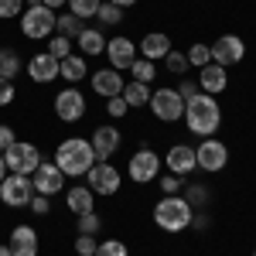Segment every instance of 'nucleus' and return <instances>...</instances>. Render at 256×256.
<instances>
[{
    "instance_id": "obj_1",
    "label": "nucleus",
    "mask_w": 256,
    "mask_h": 256,
    "mask_svg": "<svg viewBox=\"0 0 256 256\" xmlns=\"http://www.w3.org/2000/svg\"><path fill=\"white\" fill-rule=\"evenodd\" d=\"M184 123L195 137H216V130L222 126V106H218L216 96L208 92H195L192 99H184Z\"/></svg>"
},
{
    "instance_id": "obj_2",
    "label": "nucleus",
    "mask_w": 256,
    "mask_h": 256,
    "mask_svg": "<svg viewBox=\"0 0 256 256\" xmlns=\"http://www.w3.org/2000/svg\"><path fill=\"white\" fill-rule=\"evenodd\" d=\"M96 160L99 158L92 150V144L82 137H65L58 144V150H55V164H58V171L65 178H86Z\"/></svg>"
},
{
    "instance_id": "obj_3",
    "label": "nucleus",
    "mask_w": 256,
    "mask_h": 256,
    "mask_svg": "<svg viewBox=\"0 0 256 256\" xmlns=\"http://www.w3.org/2000/svg\"><path fill=\"white\" fill-rule=\"evenodd\" d=\"M192 216H195V208L181 195H160V202L154 205V222L164 232H184L192 226Z\"/></svg>"
},
{
    "instance_id": "obj_4",
    "label": "nucleus",
    "mask_w": 256,
    "mask_h": 256,
    "mask_svg": "<svg viewBox=\"0 0 256 256\" xmlns=\"http://www.w3.org/2000/svg\"><path fill=\"white\" fill-rule=\"evenodd\" d=\"M55 10L52 7H44V4H38V7H24V14H20V34L31 41H41V38H52L55 34Z\"/></svg>"
},
{
    "instance_id": "obj_5",
    "label": "nucleus",
    "mask_w": 256,
    "mask_h": 256,
    "mask_svg": "<svg viewBox=\"0 0 256 256\" xmlns=\"http://www.w3.org/2000/svg\"><path fill=\"white\" fill-rule=\"evenodd\" d=\"M4 160H7V171L10 174H34L41 164V150L38 144H28V140H18V144H10L7 150H4Z\"/></svg>"
},
{
    "instance_id": "obj_6",
    "label": "nucleus",
    "mask_w": 256,
    "mask_h": 256,
    "mask_svg": "<svg viewBox=\"0 0 256 256\" xmlns=\"http://www.w3.org/2000/svg\"><path fill=\"white\" fill-rule=\"evenodd\" d=\"M150 113L160 120V123H178V120L184 116V99L178 96V89H154L150 92Z\"/></svg>"
},
{
    "instance_id": "obj_7",
    "label": "nucleus",
    "mask_w": 256,
    "mask_h": 256,
    "mask_svg": "<svg viewBox=\"0 0 256 256\" xmlns=\"http://www.w3.org/2000/svg\"><path fill=\"white\" fill-rule=\"evenodd\" d=\"M31 198H34V184L28 174H7L0 181V202L7 208H24L31 205Z\"/></svg>"
},
{
    "instance_id": "obj_8",
    "label": "nucleus",
    "mask_w": 256,
    "mask_h": 256,
    "mask_svg": "<svg viewBox=\"0 0 256 256\" xmlns=\"http://www.w3.org/2000/svg\"><path fill=\"white\" fill-rule=\"evenodd\" d=\"M126 174L134 178L137 184H150L160 178V154H154L150 147H140L134 150V158L126 160Z\"/></svg>"
},
{
    "instance_id": "obj_9",
    "label": "nucleus",
    "mask_w": 256,
    "mask_h": 256,
    "mask_svg": "<svg viewBox=\"0 0 256 256\" xmlns=\"http://www.w3.org/2000/svg\"><path fill=\"white\" fill-rule=\"evenodd\" d=\"M195 164L205 171V174H218L226 164H229V147L216 137H205L195 147Z\"/></svg>"
},
{
    "instance_id": "obj_10",
    "label": "nucleus",
    "mask_w": 256,
    "mask_h": 256,
    "mask_svg": "<svg viewBox=\"0 0 256 256\" xmlns=\"http://www.w3.org/2000/svg\"><path fill=\"white\" fill-rule=\"evenodd\" d=\"M86 184L92 188V195H116L120 184H123V174H120L116 168L110 164V160H96L92 168H89V174H86Z\"/></svg>"
},
{
    "instance_id": "obj_11",
    "label": "nucleus",
    "mask_w": 256,
    "mask_h": 256,
    "mask_svg": "<svg viewBox=\"0 0 256 256\" xmlns=\"http://www.w3.org/2000/svg\"><path fill=\"white\" fill-rule=\"evenodd\" d=\"M86 110H89V102L82 96V89H76V86L62 89L58 96H55V116H58L62 123H79V120L86 116Z\"/></svg>"
},
{
    "instance_id": "obj_12",
    "label": "nucleus",
    "mask_w": 256,
    "mask_h": 256,
    "mask_svg": "<svg viewBox=\"0 0 256 256\" xmlns=\"http://www.w3.org/2000/svg\"><path fill=\"white\" fill-rule=\"evenodd\" d=\"M208 48H212V62H216V65H222V68L239 65V62L246 58V41L239 38V34H218Z\"/></svg>"
},
{
    "instance_id": "obj_13",
    "label": "nucleus",
    "mask_w": 256,
    "mask_h": 256,
    "mask_svg": "<svg viewBox=\"0 0 256 256\" xmlns=\"http://www.w3.org/2000/svg\"><path fill=\"white\" fill-rule=\"evenodd\" d=\"M31 184H34V195H44V198H55L65 188V174L58 171L55 160H41L38 171L31 174Z\"/></svg>"
},
{
    "instance_id": "obj_14",
    "label": "nucleus",
    "mask_w": 256,
    "mask_h": 256,
    "mask_svg": "<svg viewBox=\"0 0 256 256\" xmlns=\"http://www.w3.org/2000/svg\"><path fill=\"white\" fill-rule=\"evenodd\" d=\"M102 55H110V68L130 72V65L137 62V44L126 38V34H116V38L106 41V52H102Z\"/></svg>"
},
{
    "instance_id": "obj_15",
    "label": "nucleus",
    "mask_w": 256,
    "mask_h": 256,
    "mask_svg": "<svg viewBox=\"0 0 256 256\" xmlns=\"http://www.w3.org/2000/svg\"><path fill=\"white\" fill-rule=\"evenodd\" d=\"M28 76H31V82H38V86H48V82H55L62 76V62L52 52H38V55H31V62H28Z\"/></svg>"
},
{
    "instance_id": "obj_16",
    "label": "nucleus",
    "mask_w": 256,
    "mask_h": 256,
    "mask_svg": "<svg viewBox=\"0 0 256 256\" xmlns=\"http://www.w3.org/2000/svg\"><path fill=\"white\" fill-rule=\"evenodd\" d=\"M89 144H92V150H96L99 160H110L120 147H123V134H120L116 126H110V123H106V126H96V130H92Z\"/></svg>"
},
{
    "instance_id": "obj_17",
    "label": "nucleus",
    "mask_w": 256,
    "mask_h": 256,
    "mask_svg": "<svg viewBox=\"0 0 256 256\" xmlns=\"http://www.w3.org/2000/svg\"><path fill=\"white\" fill-rule=\"evenodd\" d=\"M198 89L202 92H208V96H218V92H226V86H229V72L216 65V62H208L205 68H198Z\"/></svg>"
},
{
    "instance_id": "obj_18",
    "label": "nucleus",
    "mask_w": 256,
    "mask_h": 256,
    "mask_svg": "<svg viewBox=\"0 0 256 256\" xmlns=\"http://www.w3.org/2000/svg\"><path fill=\"white\" fill-rule=\"evenodd\" d=\"M164 164H168V171L178 178H184V174H192L198 164H195V150L188 147V144H174L168 154H164Z\"/></svg>"
},
{
    "instance_id": "obj_19",
    "label": "nucleus",
    "mask_w": 256,
    "mask_h": 256,
    "mask_svg": "<svg viewBox=\"0 0 256 256\" xmlns=\"http://www.w3.org/2000/svg\"><path fill=\"white\" fill-rule=\"evenodd\" d=\"M7 246H10V256H38V229H31V226H14Z\"/></svg>"
},
{
    "instance_id": "obj_20",
    "label": "nucleus",
    "mask_w": 256,
    "mask_h": 256,
    "mask_svg": "<svg viewBox=\"0 0 256 256\" xmlns=\"http://www.w3.org/2000/svg\"><path fill=\"white\" fill-rule=\"evenodd\" d=\"M89 82H92V92L102 99H110V96H120L123 92V76H120L116 68H99V72H92L89 76Z\"/></svg>"
},
{
    "instance_id": "obj_21",
    "label": "nucleus",
    "mask_w": 256,
    "mask_h": 256,
    "mask_svg": "<svg viewBox=\"0 0 256 256\" xmlns=\"http://www.w3.org/2000/svg\"><path fill=\"white\" fill-rule=\"evenodd\" d=\"M65 205H68L72 216H86V212H96V195H92L89 184H72L65 192Z\"/></svg>"
},
{
    "instance_id": "obj_22",
    "label": "nucleus",
    "mask_w": 256,
    "mask_h": 256,
    "mask_svg": "<svg viewBox=\"0 0 256 256\" xmlns=\"http://www.w3.org/2000/svg\"><path fill=\"white\" fill-rule=\"evenodd\" d=\"M168 52H171V38H168L164 31H150V34H144V38H140V58L160 62Z\"/></svg>"
},
{
    "instance_id": "obj_23",
    "label": "nucleus",
    "mask_w": 256,
    "mask_h": 256,
    "mask_svg": "<svg viewBox=\"0 0 256 256\" xmlns=\"http://www.w3.org/2000/svg\"><path fill=\"white\" fill-rule=\"evenodd\" d=\"M76 44H79L82 58H96V55L106 52V34H102L99 28H82V34L76 38Z\"/></svg>"
},
{
    "instance_id": "obj_24",
    "label": "nucleus",
    "mask_w": 256,
    "mask_h": 256,
    "mask_svg": "<svg viewBox=\"0 0 256 256\" xmlns=\"http://www.w3.org/2000/svg\"><path fill=\"white\" fill-rule=\"evenodd\" d=\"M89 76V65H86V58H82L79 52H72L68 58H62V76L58 79H65L68 86H76V82H82Z\"/></svg>"
},
{
    "instance_id": "obj_25",
    "label": "nucleus",
    "mask_w": 256,
    "mask_h": 256,
    "mask_svg": "<svg viewBox=\"0 0 256 256\" xmlns=\"http://www.w3.org/2000/svg\"><path fill=\"white\" fill-rule=\"evenodd\" d=\"M120 96L126 99V106H130V110H137V106H147V102H150V86L130 79L126 86H123V92H120Z\"/></svg>"
},
{
    "instance_id": "obj_26",
    "label": "nucleus",
    "mask_w": 256,
    "mask_h": 256,
    "mask_svg": "<svg viewBox=\"0 0 256 256\" xmlns=\"http://www.w3.org/2000/svg\"><path fill=\"white\" fill-rule=\"evenodd\" d=\"M181 198H184L195 212H205V205H208V198H212V195H208V188H205V184L192 181V184H184V188H181Z\"/></svg>"
},
{
    "instance_id": "obj_27",
    "label": "nucleus",
    "mask_w": 256,
    "mask_h": 256,
    "mask_svg": "<svg viewBox=\"0 0 256 256\" xmlns=\"http://www.w3.org/2000/svg\"><path fill=\"white\" fill-rule=\"evenodd\" d=\"M82 28H86V24H82V18H76L72 10L55 18V34H62V38H72V41H76L82 34Z\"/></svg>"
},
{
    "instance_id": "obj_28",
    "label": "nucleus",
    "mask_w": 256,
    "mask_h": 256,
    "mask_svg": "<svg viewBox=\"0 0 256 256\" xmlns=\"http://www.w3.org/2000/svg\"><path fill=\"white\" fill-rule=\"evenodd\" d=\"M20 65H24V62H20V55L14 48H0V79L14 82L20 76Z\"/></svg>"
},
{
    "instance_id": "obj_29",
    "label": "nucleus",
    "mask_w": 256,
    "mask_h": 256,
    "mask_svg": "<svg viewBox=\"0 0 256 256\" xmlns=\"http://www.w3.org/2000/svg\"><path fill=\"white\" fill-rule=\"evenodd\" d=\"M130 76H134V82H144V86H150V82L158 79V65L137 55V62L130 65Z\"/></svg>"
},
{
    "instance_id": "obj_30",
    "label": "nucleus",
    "mask_w": 256,
    "mask_h": 256,
    "mask_svg": "<svg viewBox=\"0 0 256 256\" xmlns=\"http://www.w3.org/2000/svg\"><path fill=\"white\" fill-rule=\"evenodd\" d=\"M184 58H188V68H205V65L212 62V48L202 44V41H195V44L184 52Z\"/></svg>"
},
{
    "instance_id": "obj_31",
    "label": "nucleus",
    "mask_w": 256,
    "mask_h": 256,
    "mask_svg": "<svg viewBox=\"0 0 256 256\" xmlns=\"http://www.w3.org/2000/svg\"><path fill=\"white\" fill-rule=\"evenodd\" d=\"M96 18H99V24H123V7H116V4H110V0H102L99 4V10H96Z\"/></svg>"
},
{
    "instance_id": "obj_32",
    "label": "nucleus",
    "mask_w": 256,
    "mask_h": 256,
    "mask_svg": "<svg viewBox=\"0 0 256 256\" xmlns=\"http://www.w3.org/2000/svg\"><path fill=\"white\" fill-rule=\"evenodd\" d=\"M76 226H79L82 236H99V229H102V218L96 212H86V216H76Z\"/></svg>"
},
{
    "instance_id": "obj_33",
    "label": "nucleus",
    "mask_w": 256,
    "mask_h": 256,
    "mask_svg": "<svg viewBox=\"0 0 256 256\" xmlns=\"http://www.w3.org/2000/svg\"><path fill=\"white\" fill-rule=\"evenodd\" d=\"M164 68H168L171 76H184V72H188V58H184V52H174V48H171V52L164 55Z\"/></svg>"
},
{
    "instance_id": "obj_34",
    "label": "nucleus",
    "mask_w": 256,
    "mask_h": 256,
    "mask_svg": "<svg viewBox=\"0 0 256 256\" xmlns=\"http://www.w3.org/2000/svg\"><path fill=\"white\" fill-rule=\"evenodd\" d=\"M99 4L102 0H68V10L76 14V18H96V10H99Z\"/></svg>"
},
{
    "instance_id": "obj_35",
    "label": "nucleus",
    "mask_w": 256,
    "mask_h": 256,
    "mask_svg": "<svg viewBox=\"0 0 256 256\" xmlns=\"http://www.w3.org/2000/svg\"><path fill=\"white\" fill-rule=\"evenodd\" d=\"M96 256H130V250H126V242H120V239H102L96 246Z\"/></svg>"
},
{
    "instance_id": "obj_36",
    "label": "nucleus",
    "mask_w": 256,
    "mask_h": 256,
    "mask_svg": "<svg viewBox=\"0 0 256 256\" xmlns=\"http://www.w3.org/2000/svg\"><path fill=\"white\" fill-rule=\"evenodd\" d=\"M158 188H160V195H181L184 181H181L178 174H171V171H168L164 178H158Z\"/></svg>"
},
{
    "instance_id": "obj_37",
    "label": "nucleus",
    "mask_w": 256,
    "mask_h": 256,
    "mask_svg": "<svg viewBox=\"0 0 256 256\" xmlns=\"http://www.w3.org/2000/svg\"><path fill=\"white\" fill-rule=\"evenodd\" d=\"M48 52H52L58 62L68 58V55H72V38H62V34H55V38H52V44H48Z\"/></svg>"
},
{
    "instance_id": "obj_38",
    "label": "nucleus",
    "mask_w": 256,
    "mask_h": 256,
    "mask_svg": "<svg viewBox=\"0 0 256 256\" xmlns=\"http://www.w3.org/2000/svg\"><path fill=\"white\" fill-rule=\"evenodd\" d=\"M106 113H110L113 120H123L126 113H130V106H126V99H123V96H110V99H106Z\"/></svg>"
},
{
    "instance_id": "obj_39",
    "label": "nucleus",
    "mask_w": 256,
    "mask_h": 256,
    "mask_svg": "<svg viewBox=\"0 0 256 256\" xmlns=\"http://www.w3.org/2000/svg\"><path fill=\"white\" fill-rule=\"evenodd\" d=\"M96 236H76V256H96Z\"/></svg>"
},
{
    "instance_id": "obj_40",
    "label": "nucleus",
    "mask_w": 256,
    "mask_h": 256,
    "mask_svg": "<svg viewBox=\"0 0 256 256\" xmlns=\"http://www.w3.org/2000/svg\"><path fill=\"white\" fill-rule=\"evenodd\" d=\"M20 14H24V0H0V20L20 18Z\"/></svg>"
},
{
    "instance_id": "obj_41",
    "label": "nucleus",
    "mask_w": 256,
    "mask_h": 256,
    "mask_svg": "<svg viewBox=\"0 0 256 256\" xmlns=\"http://www.w3.org/2000/svg\"><path fill=\"white\" fill-rule=\"evenodd\" d=\"M14 96H18L14 82H10V79H0V110H4V106H10V102H14Z\"/></svg>"
},
{
    "instance_id": "obj_42",
    "label": "nucleus",
    "mask_w": 256,
    "mask_h": 256,
    "mask_svg": "<svg viewBox=\"0 0 256 256\" xmlns=\"http://www.w3.org/2000/svg\"><path fill=\"white\" fill-rule=\"evenodd\" d=\"M28 208H31L34 216H48V212H52V198H44V195H34V198H31V205H28Z\"/></svg>"
},
{
    "instance_id": "obj_43",
    "label": "nucleus",
    "mask_w": 256,
    "mask_h": 256,
    "mask_svg": "<svg viewBox=\"0 0 256 256\" xmlns=\"http://www.w3.org/2000/svg\"><path fill=\"white\" fill-rule=\"evenodd\" d=\"M195 92H202V89H198V82H192L188 76H181V82H178V96H181V99H192Z\"/></svg>"
},
{
    "instance_id": "obj_44",
    "label": "nucleus",
    "mask_w": 256,
    "mask_h": 256,
    "mask_svg": "<svg viewBox=\"0 0 256 256\" xmlns=\"http://www.w3.org/2000/svg\"><path fill=\"white\" fill-rule=\"evenodd\" d=\"M10 144H18V134H14V126L0 123V154H4V150H7Z\"/></svg>"
},
{
    "instance_id": "obj_45",
    "label": "nucleus",
    "mask_w": 256,
    "mask_h": 256,
    "mask_svg": "<svg viewBox=\"0 0 256 256\" xmlns=\"http://www.w3.org/2000/svg\"><path fill=\"white\" fill-rule=\"evenodd\" d=\"M192 226H195V229H208V216H205V212H195V216H192Z\"/></svg>"
},
{
    "instance_id": "obj_46",
    "label": "nucleus",
    "mask_w": 256,
    "mask_h": 256,
    "mask_svg": "<svg viewBox=\"0 0 256 256\" xmlns=\"http://www.w3.org/2000/svg\"><path fill=\"white\" fill-rule=\"evenodd\" d=\"M41 4H44V7H52V10H58V7H65V4H68V0H41Z\"/></svg>"
},
{
    "instance_id": "obj_47",
    "label": "nucleus",
    "mask_w": 256,
    "mask_h": 256,
    "mask_svg": "<svg viewBox=\"0 0 256 256\" xmlns=\"http://www.w3.org/2000/svg\"><path fill=\"white\" fill-rule=\"evenodd\" d=\"M110 4H116V7H123V10H126V7H134L137 0H110Z\"/></svg>"
},
{
    "instance_id": "obj_48",
    "label": "nucleus",
    "mask_w": 256,
    "mask_h": 256,
    "mask_svg": "<svg viewBox=\"0 0 256 256\" xmlns=\"http://www.w3.org/2000/svg\"><path fill=\"white\" fill-rule=\"evenodd\" d=\"M7 174H10V171H7V160H4V154H0V181H4Z\"/></svg>"
},
{
    "instance_id": "obj_49",
    "label": "nucleus",
    "mask_w": 256,
    "mask_h": 256,
    "mask_svg": "<svg viewBox=\"0 0 256 256\" xmlns=\"http://www.w3.org/2000/svg\"><path fill=\"white\" fill-rule=\"evenodd\" d=\"M0 256H10V246H0Z\"/></svg>"
},
{
    "instance_id": "obj_50",
    "label": "nucleus",
    "mask_w": 256,
    "mask_h": 256,
    "mask_svg": "<svg viewBox=\"0 0 256 256\" xmlns=\"http://www.w3.org/2000/svg\"><path fill=\"white\" fill-rule=\"evenodd\" d=\"M24 4H28V7H38V4H41V0H24Z\"/></svg>"
},
{
    "instance_id": "obj_51",
    "label": "nucleus",
    "mask_w": 256,
    "mask_h": 256,
    "mask_svg": "<svg viewBox=\"0 0 256 256\" xmlns=\"http://www.w3.org/2000/svg\"><path fill=\"white\" fill-rule=\"evenodd\" d=\"M253 256H256V250H253Z\"/></svg>"
}]
</instances>
